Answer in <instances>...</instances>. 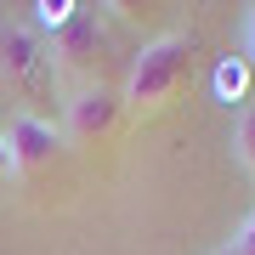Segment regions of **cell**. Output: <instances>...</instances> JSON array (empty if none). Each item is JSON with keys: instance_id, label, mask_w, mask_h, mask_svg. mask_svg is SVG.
Instances as JSON below:
<instances>
[{"instance_id": "cell-1", "label": "cell", "mask_w": 255, "mask_h": 255, "mask_svg": "<svg viewBox=\"0 0 255 255\" xmlns=\"http://www.w3.org/2000/svg\"><path fill=\"white\" fill-rule=\"evenodd\" d=\"M193 68V40L187 34H159L130 57V74L119 85V102L125 108H164L176 97V85L187 80Z\"/></svg>"}, {"instance_id": "cell-2", "label": "cell", "mask_w": 255, "mask_h": 255, "mask_svg": "<svg viewBox=\"0 0 255 255\" xmlns=\"http://www.w3.org/2000/svg\"><path fill=\"white\" fill-rule=\"evenodd\" d=\"M0 74H6V85H17L23 97H34V91H46L51 85V46L34 34V28H23V23H6L0 28Z\"/></svg>"}, {"instance_id": "cell-3", "label": "cell", "mask_w": 255, "mask_h": 255, "mask_svg": "<svg viewBox=\"0 0 255 255\" xmlns=\"http://www.w3.org/2000/svg\"><path fill=\"white\" fill-rule=\"evenodd\" d=\"M119 91H108V85H80V91L68 97V142H97L108 136V130L119 125Z\"/></svg>"}, {"instance_id": "cell-4", "label": "cell", "mask_w": 255, "mask_h": 255, "mask_svg": "<svg viewBox=\"0 0 255 255\" xmlns=\"http://www.w3.org/2000/svg\"><path fill=\"white\" fill-rule=\"evenodd\" d=\"M6 142H11V159H17V170H40V164H51V159H57V147H63V130H57L51 119H40L34 108H23L17 119H11Z\"/></svg>"}, {"instance_id": "cell-5", "label": "cell", "mask_w": 255, "mask_h": 255, "mask_svg": "<svg viewBox=\"0 0 255 255\" xmlns=\"http://www.w3.org/2000/svg\"><path fill=\"white\" fill-rule=\"evenodd\" d=\"M102 51H108V34H102V23H97L91 6H80L68 17V28L51 40V57L63 68H91V63H102Z\"/></svg>"}, {"instance_id": "cell-6", "label": "cell", "mask_w": 255, "mask_h": 255, "mask_svg": "<svg viewBox=\"0 0 255 255\" xmlns=\"http://www.w3.org/2000/svg\"><path fill=\"white\" fill-rule=\"evenodd\" d=\"M210 85H216V97L233 108V102L244 97V85H250V63H244V57H221V63H216V80H210Z\"/></svg>"}, {"instance_id": "cell-7", "label": "cell", "mask_w": 255, "mask_h": 255, "mask_svg": "<svg viewBox=\"0 0 255 255\" xmlns=\"http://www.w3.org/2000/svg\"><path fill=\"white\" fill-rule=\"evenodd\" d=\"M233 153H238V164L255 176V102H250V108H238V125H233Z\"/></svg>"}, {"instance_id": "cell-8", "label": "cell", "mask_w": 255, "mask_h": 255, "mask_svg": "<svg viewBox=\"0 0 255 255\" xmlns=\"http://www.w3.org/2000/svg\"><path fill=\"white\" fill-rule=\"evenodd\" d=\"M28 11H34V34H40V28H46V34L57 40V34H63V28H68V17H74V11H80V6H74V0H57V6H51V0H40V6H28Z\"/></svg>"}, {"instance_id": "cell-9", "label": "cell", "mask_w": 255, "mask_h": 255, "mask_svg": "<svg viewBox=\"0 0 255 255\" xmlns=\"http://www.w3.org/2000/svg\"><path fill=\"white\" fill-rule=\"evenodd\" d=\"M221 255H255V210L244 216V227L227 238V250H221Z\"/></svg>"}, {"instance_id": "cell-10", "label": "cell", "mask_w": 255, "mask_h": 255, "mask_svg": "<svg viewBox=\"0 0 255 255\" xmlns=\"http://www.w3.org/2000/svg\"><path fill=\"white\" fill-rule=\"evenodd\" d=\"M244 63L255 68V6H250V17H244Z\"/></svg>"}, {"instance_id": "cell-11", "label": "cell", "mask_w": 255, "mask_h": 255, "mask_svg": "<svg viewBox=\"0 0 255 255\" xmlns=\"http://www.w3.org/2000/svg\"><path fill=\"white\" fill-rule=\"evenodd\" d=\"M17 170V159H11V142H6V130H0V176H11Z\"/></svg>"}]
</instances>
